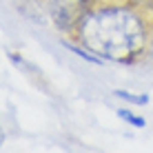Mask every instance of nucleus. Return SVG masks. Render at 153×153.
<instances>
[{"instance_id": "obj_1", "label": "nucleus", "mask_w": 153, "mask_h": 153, "mask_svg": "<svg viewBox=\"0 0 153 153\" xmlns=\"http://www.w3.org/2000/svg\"><path fill=\"white\" fill-rule=\"evenodd\" d=\"M80 40L98 58L124 62L140 51L144 29L135 13L111 7L82 18Z\"/></svg>"}, {"instance_id": "obj_2", "label": "nucleus", "mask_w": 153, "mask_h": 153, "mask_svg": "<svg viewBox=\"0 0 153 153\" xmlns=\"http://www.w3.org/2000/svg\"><path fill=\"white\" fill-rule=\"evenodd\" d=\"M87 2L89 0H51V18L60 29H71L84 18Z\"/></svg>"}, {"instance_id": "obj_3", "label": "nucleus", "mask_w": 153, "mask_h": 153, "mask_svg": "<svg viewBox=\"0 0 153 153\" xmlns=\"http://www.w3.org/2000/svg\"><path fill=\"white\" fill-rule=\"evenodd\" d=\"M118 115H120V120H124V122H129L131 126H144V118H140V115H135V113H131L129 109H118Z\"/></svg>"}, {"instance_id": "obj_4", "label": "nucleus", "mask_w": 153, "mask_h": 153, "mask_svg": "<svg viewBox=\"0 0 153 153\" xmlns=\"http://www.w3.org/2000/svg\"><path fill=\"white\" fill-rule=\"evenodd\" d=\"M115 96L122 98V100H129V102H138V104H149V96H135V93H129V91H122V89H115Z\"/></svg>"}, {"instance_id": "obj_5", "label": "nucleus", "mask_w": 153, "mask_h": 153, "mask_svg": "<svg viewBox=\"0 0 153 153\" xmlns=\"http://www.w3.org/2000/svg\"><path fill=\"white\" fill-rule=\"evenodd\" d=\"M65 45H67V42H65ZM67 47H69V49L73 51V53H76V56H80V58H84V60H89V62H93V65H98V62H100V58L96 56V53H91V51H84V49H80V47H76V45H67Z\"/></svg>"}, {"instance_id": "obj_6", "label": "nucleus", "mask_w": 153, "mask_h": 153, "mask_svg": "<svg viewBox=\"0 0 153 153\" xmlns=\"http://www.w3.org/2000/svg\"><path fill=\"white\" fill-rule=\"evenodd\" d=\"M2 142H4V133H2V126H0V146H2Z\"/></svg>"}]
</instances>
